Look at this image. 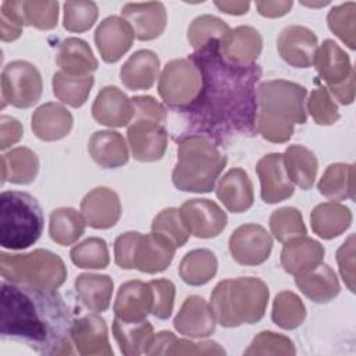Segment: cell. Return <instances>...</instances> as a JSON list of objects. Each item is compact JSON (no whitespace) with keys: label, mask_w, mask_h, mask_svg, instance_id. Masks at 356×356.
<instances>
[{"label":"cell","mask_w":356,"mask_h":356,"mask_svg":"<svg viewBox=\"0 0 356 356\" xmlns=\"http://www.w3.org/2000/svg\"><path fill=\"white\" fill-rule=\"evenodd\" d=\"M218 40L211 39L189 56L200 72L202 86L195 102L181 113L182 135L199 134L220 147L235 136L256 134V83L261 68L256 63L236 65L225 61Z\"/></svg>","instance_id":"obj_1"},{"label":"cell","mask_w":356,"mask_h":356,"mask_svg":"<svg viewBox=\"0 0 356 356\" xmlns=\"http://www.w3.org/2000/svg\"><path fill=\"white\" fill-rule=\"evenodd\" d=\"M0 334L18 339L44 356L72 353L74 318L57 289H43L3 280Z\"/></svg>","instance_id":"obj_2"},{"label":"cell","mask_w":356,"mask_h":356,"mask_svg":"<svg viewBox=\"0 0 356 356\" xmlns=\"http://www.w3.org/2000/svg\"><path fill=\"white\" fill-rule=\"evenodd\" d=\"M305 86L286 81L270 79L257 86L256 132L273 143H285L292 138L296 124L307 120Z\"/></svg>","instance_id":"obj_3"},{"label":"cell","mask_w":356,"mask_h":356,"mask_svg":"<svg viewBox=\"0 0 356 356\" xmlns=\"http://www.w3.org/2000/svg\"><path fill=\"white\" fill-rule=\"evenodd\" d=\"M177 142V163L171 174L174 186L182 192H211L227 165V157L216 143L199 134L181 135Z\"/></svg>","instance_id":"obj_4"},{"label":"cell","mask_w":356,"mask_h":356,"mask_svg":"<svg viewBox=\"0 0 356 356\" xmlns=\"http://www.w3.org/2000/svg\"><path fill=\"white\" fill-rule=\"evenodd\" d=\"M268 298L270 291L264 281L256 277H238L222 280L214 286L210 306L217 323L232 328L260 321Z\"/></svg>","instance_id":"obj_5"},{"label":"cell","mask_w":356,"mask_h":356,"mask_svg":"<svg viewBox=\"0 0 356 356\" xmlns=\"http://www.w3.org/2000/svg\"><path fill=\"white\" fill-rule=\"evenodd\" d=\"M44 217L38 200L19 191L0 195V245L10 250H22L42 235Z\"/></svg>","instance_id":"obj_6"},{"label":"cell","mask_w":356,"mask_h":356,"mask_svg":"<svg viewBox=\"0 0 356 356\" xmlns=\"http://www.w3.org/2000/svg\"><path fill=\"white\" fill-rule=\"evenodd\" d=\"M0 273L6 281L43 289L60 288L68 274L63 259L47 249L28 253L1 252Z\"/></svg>","instance_id":"obj_7"},{"label":"cell","mask_w":356,"mask_h":356,"mask_svg":"<svg viewBox=\"0 0 356 356\" xmlns=\"http://www.w3.org/2000/svg\"><path fill=\"white\" fill-rule=\"evenodd\" d=\"M177 248L165 238L150 232L128 231L114 242V261L124 270L136 268L156 274L164 271L172 261Z\"/></svg>","instance_id":"obj_8"},{"label":"cell","mask_w":356,"mask_h":356,"mask_svg":"<svg viewBox=\"0 0 356 356\" xmlns=\"http://www.w3.org/2000/svg\"><path fill=\"white\" fill-rule=\"evenodd\" d=\"M202 76L195 63L188 58L168 61L159 78L157 92L161 100L177 111L185 110L197 97Z\"/></svg>","instance_id":"obj_9"},{"label":"cell","mask_w":356,"mask_h":356,"mask_svg":"<svg viewBox=\"0 0 356 356\" xmlns=\"http://www.w3.org/2000/svg\"><path fill=\"white\" fill-rule=\"evenodd\" d=\"M42 90V75L32 63L15 60L3 68L1 107L11 104L17 108H29L40 100Z\"/></svg>","instance_id":"obj_10"},{"label":"cell","mask_w":356,"mask_h":356,"mask_svg":"<svg viewBox=\"0 0 356 356\" xmlns=\"http://www.w3.org/2000/svg\"><path fill=\"white\" fill-rule=\"evenodd\" d=\"M127 139L135 160L150 163L163 159L168 146V132L164 122L134 117L127 129Z\"/></svg>","instance_id":"obj_11"},{"label":"cell","mask_w":356,"mask_h":356,"mask_svg":"<svg viewBox=\"0 0 356 356\" xmlns=\"http://www.w3.org/2000/svg\"><path fill=\"white\" fill-rule=\"evenodd\" d=\"M228 248L236 263L242 266H259L270 257L273 238L259 224H243L231 234Z\"/></svg>","instance_id":"obj_12"},{"label":"cell","mask_w":356,"mask_h":356,"mask_svg":"<svg viewBox=\"0 0 356 356\" xmlns=\"http://www.w3.org/2000/svg\"><path fill=\"white\" fill-rule=\"evenodd\" d=\"M181 220L188 232L209 239L220 235L227 227L225 211L210 199H189L179 207Z\"/></svg>","instance_id":"obj_13"},{"label":"cell","mask_w":356,"mask_h":356,"mask_svg":"<svg viewBox=\"0 0 356 356\" xmlns=\"http://www.w3.org/2000/svg\"><path fill=\"white\" fill-rule=\"evenodd\" d=\"M256 174L260 181V196L264 203H280L293 195L295 185L285 171L282 153L263 156L256 164Z\"/></svg>","instance_id":"obj_14"},{"label":"cell","mask_w":356,"mask_h":356,"mask_svg":"<svg viewBox=\"0 0 356 356\" xmlns=\"http://www.w3.org/2000/svg\"><path fill=\"white\" fill-rule=\"evenodd\" d=\"M317 47L316 33L302 25L285 26L277 39V50L281 58L295 68L310 67Z\"/></svg>","instance_id":"obj_15"},{"label":"cell","mask_w":356,"mask_h":356,"mask_svg":"<svg viewBox=\"0 0 356 356\" xmlns=\"http://www.w3.org/2000/svg\"><path fill=\"white\" fill-rule=\"evenodd\" d=\"M134 39V29L118 15L104 18L95 31L96 47L106 63H117L131 49Z\"/></svg>","instance_id":"obj_16"},{"label":"cell","mask_w":356,"mask_h":356,"mask_svg":"<svg viewBox=\"0 0 356 356\" xmlns=\"http://www.w3.org/2000/svg\"><path fill=\"white\" fill-rule=\"evenodd\" d=\"M72 345L83 356H111L113 349L108 342V328L106 320L96 313H90L74 320L71 330Z\"/></svg>","instance_id":"obj_17"},{"label":"cell","mask_w":356,"mask_h":356,"mask_svg":"<svg viewBox=\"0 0 356 356\" xmlns=\"http://www.w3.org/2000/svg\"><path fill=\"white\" fill-rule=\"evenodd\" d=\"M263 49V39L257 29L241 25L229 29L220 40L218 50L221 57L236 65L254 64Z\"/></svg>","instance_id":"obj_18"},{"label":"cell","mask_w":356,"mask_h":356,"mask_svg":"<svg viewBox=\"0 0 356 356\" xmlns=\"http://www.w3.org/2000/svg\"><path fill=\"white\" fill-rule=\"evenodd\" d=\"M81 213L89 227L95 229L111 228L122 213L120 196L110 188H95L83 196Z\"/></svg>","instance_id":"obj_19"},{"label":"cell","mask_w":356,"mask_h":356,"mask_svg":"<svg viewBox=\"0 0 356 356\" xmlns=\"http://www.w3.org/2000/svg\"><path fill=\"white\" fill-rule=\"evenodd\" d=\"M121 15L134 29L135 38L142 42L157 39L167 26V11L160 1L127 3Z\"/></svg>","instance_id":"obj_20"},{"label":"cell","mask_w":356,"mask_h":356,"mask_svg":"<svg viewBox=\"0 0 356 356\" xmlns=\"http://www.w3.org/2000/svg\"><path fill=\"white\" fill-rule=\"evenodd\" d=\"M135 115L132 99L117 86H104L92 104V117L102 125L121 128L128 125Z\"/></svg>","instance_id":"obj_21"},{"label":"cell","mask_w":356,"mask_h":356,"mask_svg":"<svg viewBox=\"0 0 356 356\" xmlns=\"http://www.w3.org/2000/svg\"><path fill=\"white\" fill-rule=\"evenodd\" d=\"M211 306L197 295L188 296L174 318V328L189 338H204L216 331Z\"/></svg>","instance_id":"obj_22"},{"label":"cell","mask_w":356,"mask_h":356,"mask_svg":"<svg viewBox=\"0 0 356 356\" xmlns=\"http://www.w3.org/2000/svg\"><path fill=\"white\" fill-rule=\"evenodd\" d=\"M153 293L149 282L139 280L124 282L113 306L114 317L124 321H143L152 313Z\"/></svg>","instance_id":"obj_23"},{"label":"cell","mask_w":356,"mask_h":356,"mask_svg":"<svg viewBox=\"0 0 356 356\" xmlns=\"http://www.w3.org/2000/svg\"><path fill=\"white\" fill-rule=\"evenodd\" d=\"M313 65L320 78L327 83L325 88L330 90L341 86L352 74H355L349 56L332 39H325L321 46L317 47Z\"/></svg>","instance_id":"obj_24"},{"label":"cell","mask_w":356,"mask_h":356,"mask_svg":"<svg viewBox=\"0 0 356 356\" xmlns=\"http://www.w3.org/2000/svg\"><path fill=\"white\" fill-rule=\"evenodd\" d=\"M324 246L306 235L292 238L285 242L281 250V266L291 275H302L323 263Z\"/></svg>","instance_id":"obj_25"},{"label":"cell","mask_w":356,"mask_h":356,"mask_svg":"<svg viewBox=\"0 0 356 356\" xmlns=\"http://www.w3.org/2000/svg\"><path fill=\"white\" fill-rule=\"evenodd\" d=\"M74 118L63 104L47 102L39 106L31 120V128L36 138L44 142H54L65 138L72 129Z\"/></svg>","instance_id":"obj_26"},{"label":"cell","mask_w":356,"mask_h":356,"mask_svg":"<svg viewBox=\"0 0 356 356\" xmlns=\"http://www.w3.org/2000/svg\"><path fill=\"white\" fill-rule=\"evenodd\" d=\"M216 195L231 213H243L253 206V184L243 168H231L218 181Z\"/></svg>","instance_id":"obj_27"},{"label":"cell","mask_w":356,"mask_h":356,"mask_svg":"<svg viewBox=\"0 0 356 356\" xmlns=\"http://www.w3.org/2000/svg\"><path fill=\"white\" fill-rule=\"evenodd\" d=\"M159 70V56L149 49H142L131 54L122 64L120 79L129 90H147L154 85Z\"/></svg>","instance_id":"obj_28"},{"label":"cell","mask_w":356,"mask_h":356,"mask_svg":"<svg viewBox=\"0 0 356 356\" xmlns=\"http://www.w3.org/2000/svg\"><path fill=\"white\" fill-rule=\"evenodd\" d=\"M88 152L93 161L102 168H118L129 160L124 136L111 129L93 132L88 142Z\"/></svg>","instance_id":"obj_29"},{"label":"cell","mask_w":356,"mask_h":356,"mask_svg":"<svg viewBox=\"0 0 356 356\" xmlns=\"http://www.w3.org/2000/svg\"><path fill=\"white\" fill-rule=\"evenodd\" d=\"M56 61L64 74L72 76L92 75L99 67L90 46L79 38L64 39L58 46Z\"/></svg>","instance_id":"obj_30"},{"label":"cell","mask_w":356,"mask_h":356,"mask_svg":"<svg viewBox=\"0 0 356 356\" xmlns=\"http://www.w3.org/2000/svg\"><path fill=\"white\" fill-rule=\"evenodd\" d=\"M300 292L314 303H328L341 291L335 271L328 264H318L310 271L295 277Z\"/></svg>","instance_id":"obj_31"},{"label":"cell","mask_w":356,"mask_h":356,"mask_svg":"<svg viewBox=\"0 0 356 356\" xmlns=\"http://www.w3.org/2000/svg\"><path fill=\"white\" fill-rule=\"evenodd\" d=\"M75 292L81 303L95 312L102 313L110 307L114 281L106 274L83 273L75 278Z\"/></svg>","instance_id":"obj_32"},{"label":"cell","mask_w":356,"mask_h":356,"mask_svg":"<svg viewBox=\"0 0 356 356\" xmlns=\"http://www.w3.org/2000/svg\"><path fill=\"white\" fill-rule=\"evenodd\" d=\"M352 211L345 204L324 202L317 204L310 214L312 229L323 239H332L343 234L352 224Z\"/></svg>","instance_id":"obj_33"},{"label":"cell","mask_w":356,"mask_h":356,"mask_svg":"<svg viewBox=\"0 0 356 356\" xmlns=\"http://www.w3.org/2000/svg\"><path fill=\"white\" fill-rule=\"evenodd\" d=\"M113 335L118 348L125 356L147 355L153 341V325L147 321H124L117 317L113 320Z\"/></svg>","instance_id":"obj_34"},{"label":"cell","mask_w":356,"mask_h":356,"mask_svg":"<svg viewBox=\"0 0 356 356\" xmlns=\"http://www.w3.org/2000/svg\"><path fill=\"white\" fill-rule=\"evenodd\" d=\"M39 171V157L29 147H15L1 156V184L6 181L26 185L35 181Z\"/></svg>","instance_id":"obj_35"},{"label":"cell","mask_w":356,"mask_h":356,"mask_svg":"<svg viewBox=\"0 0 356 356\" xmlns=\"http://www.w3.org/2000/svg\"><path fill=\"white\" fill-rule=\"evenodd\" d=\"M285 171L293 185L307 191L314 185L318 161L314 153L302 145H289L282 153Z\"/></svg>","instance_id":"obj_36"},{"label":"cell","mask_w":356,"mask_h":356,"mask_svg":"<svg viewBox=\"0 0 356 356\" xmlns=\"http://www.w3.org/2000/svg\"><path fill=\"white\" fill-rule=\"evenodd\" d=\"M218 261L209 249H193L188 252L178 267L181 280L192 286L207 284L217 274Z\"/></svg>","instance_id":"obj_37"},{"label":"cell","mask_w":356,"mask_h":356,"mask_svg":"<svg viewBox=\"0 0 356 356\" xmlns=\"http://www.w3.org/2000/svg\"><path fill=\"white\" fill-rule=\"evenodd\" d=\"M85 227L86 221L82 213L72 207H58L50 213L49 235L61 246L75 243L83 235Z\"/></svg>","instance_id":"obj_38"},{"label":"cell","mask_w":356,"mask_h":356,"mask_svg":"<svg viewBox=\"0 0 356 356\" xmlns=\"http://www.w3.org/2000/svg\"><path fill=\"white\" fill-rule=\"evenodd\" d=\"M353 175L355 168L353 164L345 163H334L327 167L324 174L321 175L317 189L318 192L330 200H345L355 199L353 193Z\"/></svg>","instance_id":"obj_39"},{"label":"cell","mask_w":356,"mask_h":356,"mask_svg":"<svg viewBox=\"0 0 356 356\" xmlns=\"http://www.w3.org/2000/svg\"><path fill=\"white\" fill-rule=\"evenodd\" d=\"M95 83L93 75L72 76L63 71H57L51 79V88L54 96L64 104L78 108L83 106L90 95Z\"/></svg>","instance_id":"obj_40"},{"label":"cell","mask_w":356,"mask_h":356,"mask_svg":"<svg viewBox=\"0 0 356 356\" xmlns=\"http://www.w3.org/2000/svg\"><path fill=\"white\" fill-rule=\"evenodd\" d=\"M306 318V307L302 299L291 291L277 293L273 302L271 320L282 330H295Z\"/></svg>","instance_id":"obj_41"},{"label":"cell","mask_w":356,"mask_h":356,"mask_svg":"<svg viewBox=\"0 0 356 356\" xmlns=\"http://www.w3.org/2000/svg\"><path fill=\"white\" fill-rule=\"evenodd\" d=\"M70 257L76 267L88 270H102L110 263L107 243L97 236H90L75 245L70 252Z\"/></svg>","instance_id":"obj_42"},{"label":"cell","mask_w":356,"mask_h":356,"mask_svg":"<svg viewBox=\"0 0 356 356\" xmlns=\"http://www.w3.org/2000/svg\"><path fill=\"white\" fill-rule=\"evenodd\" d=\"M268 224L274 238L282 243L292 238L306 235L307 232L303 217L296 207L286 206L274 210L270 216Z\"/></svg>","instance_id":"obj_43"},{"label":"cell","mask_w":356,"mask_h":356,"mask_svg":"<svg viewBox=\"0 0 356 356\" xmlns=\"http://www.w3.org/2000/svg\"><path fill=\"white\" fill-rule=\"evenodd\" d=\"M356 3L348 1L339 6H335L330 10L327 15V24L330 31L337 35L349 49H356Z\"/></svg>","instance_id":"obj_44"},{"label":"cell","mask_w":356,"mask_h":356,"mask_svg":"<svg viewBox=\"0 0 356 356\" xmlns=\"http://www.w3.org/2000/svg\"><path fill=\"white\" fill-rule=\"evenodd\" d=\"M152 232L168 239L177 249L182 248L191 236L181 220L179 209L175 207H167L153 218Z\"/></svg>","instance_id":"obj_45"},{"label":"cell","mask_w":356,"mask_h":356,"mask_svg":"<svg viewBox=\"0 0 356 356\" xmlns=\"http://www.w3.org/2000/svg\"><path fill=\"white\" fill-rule=\"evenodd\" d=\"M64 19L63 25L70 32H85L90 29L99 15V8L95 1L75 0L63 4Z\"/></svg>","instance_id":"obj_46"},{"label":"cell","mask_w":356,"mask_h":356,"mask_svg":"<svg viewBox=\"0 0 356 356\" xmlns=\"http://www.w3.org/2000/svg\"><path fill=\"white\" fill-rule=\"evenodd\" d=\"M231 28L221 18L204 14L196 17L188 28V42L197 50L211 39H221Z\"/></svg>","instance_id":"obj_47"},{"label":"cell","mask_w":356,"mask_h":356,"mask_svg":"<svg viewBox=\"0 0 356 356\" xmlns=\"http://www.w3.org/2000/svg\"><path fill=\"white\" fill-rule=\"evenodd\" d=\"M21 10L25 24L40 31H50L57 26L58 3L57 1H38L22 0Z\"/></svg>","instance_id":"obj_48"},{"label":"cell","mask_w":356,"mask_h":356,"mask_svg":"<svg viewBox=\"0 0 356 356\" xmlns=\"http://www.w3.org/2000/svg\"><path fill=\"white\" fill-rule=\"evenodd\" d=\"M307 102V111L318 125H332L339 120L338 106L325 86L312 90Z\"/></svg>","instance_id":"obj_49"},{"label":"cell","mask_w":356,"mask_h":356,"mask_svg":"<svg viewBox=\"0 0 356 356\" xmlns=\"http://www.w3.org/2000/svg\"><path fill=\"white\" fill-rule=\"evenodd\" d=\"M245 355H295L293 342L281 334L273 331H261L253 338Z\"/></svg>","instance_id":"obj_50"},{"label":"cell","mask_w":356,"mask_h":356,"mask_svg":"<svg viewBox=\"0 0 356 356\" xmlns=\"http://www.w3.org/2000/svg\"><path fill=\"white\" fill-rule=\"evenodd\" d=\"M21 1L6 0L0 6V38L3 42L18 39L25 26Z\"/></svg>","instance_id":"obj_51"},{"label":"cell","mask_w":356,"mask_h":356,"mask_svg":"<svg viewBox=\"0 0 356 356\" xmlns=\"http://www.w3.org/2000/svg\"><path fill=\"white\" fill-rule=\"evenodd\" d=\"M153 293L152 314L159 320H167L174 310L175 285L165 278L149 281Z\"/></svg>","instance_id":"obj_52"},{"label":"cell","mask_w":356,"mask_h":356,"mask_svg":"<svg viewBox=\"0 0 356 356\" xmlns=\"http://www.w3.org/2000/svg\"><path fill=\"white\" fill-rule=\"evenodd\" d=\"M337 263L341 277L350 292H355V235L349 238L337 250Z\"/></svg>","instance_id":"obj_53"},{"label":"cell","mask_w":356,"mask_h":356,"mask_svg":"<svg viewBox=\"0 0 356 356\" xmlns=\"http://www.w3.org/2000/svg\"><path fill=\"white\" fill-rule=\"evenodd\" d=\"M167 355H225V350L214 341L193 342L175 337Z\"/></svg>","instance_id":"obj_54"},{"label":"cell","mask_w":356,"mask_h":356,"mask_svg":"<svg viewBox=\"0 0 356 356\" xmlns=\"http://www.w3.org/2000/svg\"><path fill=\"white\" fill-rule=\"evenodd\" d=\"M132 103L135 107V115L134 117H142V118H150L160 122L167 121V108L159 103L152 96H135L132 97Z\"/></svg>","instance_id":"obj_55"},{"label":"cell","mask_w":356,"mask_h":356,"mask_svg":"<svg viewBox=\"0 0 356 356\" xmlns=\"http://www.w3.org/2000/svg\"><path fill=\"white\" fill-rule=\"evenodd\" d=\"M24 136V127L18 120L10 115L0 117V149L6 150Z\"/></svg>","instance_id":"obj_56"},{"label":"cell","mask_w":356,"mask_h":356,"mask_svg":"<svg viewBox=\"0 0 356 356\" xmlns=\"http://www.w3.org/2000/svg\"><path fill=\"white\" fill-rule=\"evenodd\" d=\"M293 1H278V0H273V1H256V8L259 11L260 15L267 17V18H278L282 17L285 14L289 13V10L292 8Z\"/></svg>","instance_id":"obj_57"},{"label":"cell","mask_w":356,"mask_h":356,"mask_svg":"<svg viewBox=\"0 0 356 356\" xmlns=\"http://www.w3.org/2000/svg\"><path fill=\"white\" fill-rule=\"evenodd\" d=\"M174 339L175 335L171 331H160L154 334L153 341L147 349V355H167Z\"/></svg>","instance_id":"obj_58"},{"label":"cell","mask_w":356,"mask_h":356,"mask_svg":"<svg viewBox=\"0 0 356 356\" xmlns=\"http://www.w3.org/2000/svg\"><path fill=\"white\" fill-rule=\"evenodd\" d=\"M328 92H331L334 95V97L343 106L353 103V100H355V74H352L346 79V82H343L341 86L334 88Z\"/></svg>","instance_id":"obj_59"},{"label":"cell","mask_w":356,"mask_h":356,"mask_svg":"<svg viewBox=\"0 0 356 356\" xmlns=\"http://www.w3.org/2000/svg\"><path fill=\"white\" fill-rule=\"evenodd\" d=\"M214 6L225 14L229 15H243L249 11V1H214Z\"/></svg>","instance_id":"obj_60"}]
</instances>
